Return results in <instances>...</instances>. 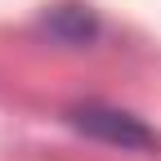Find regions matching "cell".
<instances>
[{
	"mask_svg": "<svg viewBox=\"0 0 161 161\" xmlns=\"http://www.w3.org/2000/svg\"><path fill=\"white\" fill-rule=\"evenodd\" d=\"M67 125L94 143H108L121 152H161V134L148 121L125 108H112V103H76L67 112Z\"/></svg>",
	"mask_w": 161,
	"mask_h": 161,
	"instance_id": "1",
	"label": "cell"
},
{
	"mask_svg": "<svg viewBox=\"0 0 161 161\" xmlns=\"http://www.w3.org/2000/svg\"><path fill=\"white\" fill-rule=\"evenodd\" d=\"M45 31L58 45H90L98 36V18L90 5H54L45 14Z\"/></svg>",
	"mask_w": 161,
	"mask_h": 161,
	"instance_id": "2",
	"label": "cell"
}]
</instances>
